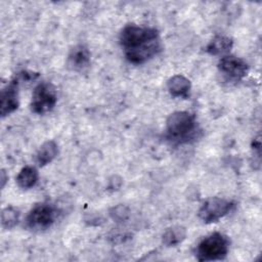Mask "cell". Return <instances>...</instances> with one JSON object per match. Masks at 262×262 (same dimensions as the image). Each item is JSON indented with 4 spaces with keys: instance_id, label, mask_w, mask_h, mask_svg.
Listing matches in <instances>:
<instances>
[{
    "instance_id": "obj_1",
    "label": "cell",
    "mask_w": 262,
    "mask_h": 262,
    "mask_svg": "<svg viewBox=\"0 0 262 262\" xmlns=\"http://www.w3.org/2000/svg\"><path fill=\"white\" fill-rule=\"evenodd\" d=\"M120 44L128 61L140 64L161 50L160 36L156 29L127 25L120 33Z\"/></svg>"
},
{
    "instance_id": "obj_2",
    "label": "cell",
    "mask_w": 262,
    "mask_h": 262,
    "mask_svg": "<svg viewBox=\"0 0 262 262\" xmlns=\"http://www.w3.org/2000/svg\"><path fill=\"white\" fill-rule=\"evenodd\" d=\"M195 130V119L187 112H174L167 118V137L173 141L186 142L194 137Z\"/></svg>"
},
{
    "instance_id": "obj_3",
    "label": "cell",
    "mask_w": 262,
    "mask_h": 262,
    "mask_svg": "<svg viewBox=\"0 0 262 262\" xmlns=\"http://www.w3.org/2000/svg\"><path fill=\"white\" fill-rule=\"evenodd\" d=\"M229 250V239L220 232H213L204 237L195 249V258L199 261L222 260Z\"/></svg>"
},
{
    "instance_id": "obj_4",
    "label": "cell",
    "mask_w": 262,
    "mask_h": 262,
    "mask_svg": "<svg viewBox=\"0 0 262 262\" xmlns=\"http://www.w3.org/2000/svg\"><path fill=\"white\" fill-rule=\"evenodd\" d=\"M57 95L52 84L42 82L38 84L32 94L31 110L35 114L43 115L50 112L56 104Z\"/></svg>"
},
{
    "instance_id": "obj_5",
    "label": "cell",
    "mask_w": 262,
    "mask_h": 262,
    "mask_svg": "<svg viewBox=\"0 0 262 262\" xmlns=\"http://www.w3.org/2000/svg\"><path fill=\"white\" fill-rule=\"evenodd\" d=\"M56 215L53 206L45 203L36 205L26 217V226L32 230H45L53 224Z\"/></svg>"
},
{
    "instance_id": "obj_6",
    "label": "cell",
    "mask_w": 262,
    "mask_h": 262,
    "mask_svg": "<svg viewBox=\"0 0 262 262\" xmlns=\"http://www.w3.org/2000/svg\"><path fill=\"white\" fill-rule=\"evenodd\" d=\"M234 207V203L221 198H211L204 202L199 210V217L205 223L217 222L227 215Z\"/></svg>"
},
{
    "instance_id": "obj_7",
    "label": "cell",
    "mask_w": 262,
    "mask_h": 262,
    "mask_svg": "<svg viewBox=\"0 0 262 262\" xmlns=\"http://www.w3.org/2000/svg\"><path fill=\"white\" fill-rule=\"evenodd\" d=\"M218 70L227 80L237 82L247 76L249 66L243 58L226 54L220 58Z\"/></svg>"
},
{
    "instance_id": "obj_8",
    "label": "cell",
    "mask_w": 262,
    "mask_h": 262,
    "mask_svg": "<svg viewBox=\"0 0 262 262\" xmlns=\"http://www.w3.org/2000/svg\"><path fill=\"white\" fill-rule=\"evenodd\" d=\"M18 84L15 77L1 91V116L5 117L18 107Z\"/></svg>"
},
{
    "instance_id": "obj_9",
    "label": "cell",
    "mask_w": 262,
    "mask_h": 262,
    "mask_svg": "<svg viewBox=\"0 0 262 262\" xmlns=\"http://www.w3.org/2000/svg\"><path fill=\"white\" fill-rule=\"evenodd\" d=\"M67 63L73 71L81 72L87 69L90 64V52L88 48L82 44L74 46L68 55Z\"/></svg>"
},
{
    "instance_id": "obj_10",
    "label": "cell",
    "mask_w": 262,
    "mask_h": 262,
    "mask_svg": "<svg viewBox=\"0 0 262 262\" xmlns=\"http://www.w3.org/2000/svg\"><path fill=\"white\" fill-rule=\"evenodd\" d=\"M167 88L174 97H187L191 88L190 81L182 75H175L167 82Z\"/></svg>"
},
{
    "instance_id": "obj_11",
    "label": "cell",
    "mask_w": 262,
    "mask_h": 262,
    "mask_svg": "<svg viewBox=\"0 0 262 262\" xmlns=\"http://www.w3.org/2000/svg\"><path fill=\"white\" fill-rule=\"evenodd\" d=\"M233 41L226 36H216L207 45V52L211 55H226L232 48Z\"/></svg>"
},
{
    "instance_id": "obj_12",
    "label": "cell",
    "mask_w": 262,
    "mask_h": 262,
    "mask_svg": "<svg viewBox=\"0 0 262 262\" xmlns=\"http://www.w3.org/2000/svg\"><path fill=\"white\" fill-rule=\"evenodd\" d=\"M58 154V146L53 140L45 141L36 154V163L38 166L43 167L49 164Z\"/></svg>"
},
{
    "instance_id": "obj_13",
    "label": "cell",
    "mask_w": 262,
    "mask_h": 262,
    "mask_svg": "<svg viewBox=\"0 0 262 262\" xmlns=\"http://www.w3.org/2000/svg\"><path fill=\"white\" fill-rule=\"evenodd\" d=\"M186 237V229L181 225H174L165 230L162 235V243L166 247H175L181 244Z\"/></svg>"
},
{
    "instance_id": "obj_14",
    "label": "cell",
    "mask_w": 262,
    "mask_h": 262,
    "mask_svg": "<svg viewBox=\"0 0 262 262\" xmlns=\"http://www.w3.org/2000/svg\"><path fill=\"white\" fill-rule=\"evenodd\" d=\"M39 178L38 171L33 166L24 167L16 176V183L20 188L29 189L33 187Z\"/></svg>"
},
{
    "instance_id": "obj_15",
    "label": "cell",
    "mask_w": 262,
    "mask_h": 262,
    "mask_svg": "<svg viewBox=\"0 0 262 262\" xmlns=\"http://www.w3.org/2000/svg\"><path fill=\"white\" fill-rule=\"evenodd\" d=\"M19 220V211L12 206L3 209L1 214V224L3 228L10 229L14 227Z\"/></svg>"
},
{
    "instance_id": "obj_16",
    "label": "cell",
    "mask_w": 262,
    "mask_h": 262,
    "mask_svg": "<svg viewBox=\"0 0 262 262\" xmlns=\"http://www.w3.org/2000/svg\"><path fill=\"white\" fill-rule=\"evenodd\" d=\"M110 216L116 222H124L130 216V210L126 205H117L110 210Z\"/></svg>"
},
{
    "instance_id": "obj_17",
    "label": "cell",
    "mask_w": 262,
    "mask_h": 262,
    "mask_svg": "<svg viewBox=\"0 0 262 262\" xmlns=\"http://www.w3.org/2000/svg\"><path fill=\"white\" fill-rule=\"evenodd\" d=\"M6 179H8V177H6V176H5V171H4V170H2V171H1V181H2L1 186H2V187H4L5 182H6Z\"/></svg>"
}]
</instances>
